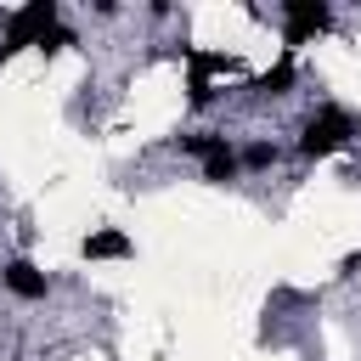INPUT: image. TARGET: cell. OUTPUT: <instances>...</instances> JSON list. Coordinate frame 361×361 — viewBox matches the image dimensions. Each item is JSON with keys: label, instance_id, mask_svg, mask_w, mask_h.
Wrapping results in <instances>:
<instances>
[{"label": "cell", "instance_id": "7a4b0ae2", "mask_svg": "<svg viewBox=\"0 0 361 361\" xmlns=\"http://www.w3.org/2000/svg\"><path fill=\"white\" fill-rule=\"evenodd\" d=\"M350 141V118L338 113V107H322L310 124H305V135H299V152L305 158H327V152H338Z\"/></svg>", "mask_w": 361, "mask_h": 361}, {"label": "cell", "instance_id": "9c48e42d", "mask_svg": "<svg viewBox=\"0 0 361 361\" xmlns=\"http://www.w3.org/2000/svg\"><path fill=\"white\" fill-rule=\"evenodd\" d=\"M237 164H248V169H271V164H276V147H271V141H254Z\"/></svg>", "mask_w": 361, "mask_h": 361}, {"label": "cell", "instance_id": "6da1fadb", "mask_svg": "<svg viewBox=\"0 0 361 361\" xmlns=\"http://www.w3.org/2000/svg\"><path fill=\"white\" fill-rule=\"evenodd\" d=\"M51 28H56V0H28L23 11H11L6 17V39H0V62L17 56L23 45H39Z\"/></svg>", "mask_w": 361, "mask_h": 361}, {"label": "cell", "instance_id": "5b68a950", "mask_svg": "<svg viewBox=\"0 0 361 361\" xmlns=\"http://www.w3.org/2000/svg\"><path fill=\"white\" fill-rule=\"evenodd\" d=\"M0 276H6V288H11L17 299H45V276H39V271H34L28 259H11V265H6Z\"/></svg>", "mask_w": 361, "mask_h": 361}, {"label": "cell", "instance_id": "8992f818", "mask_svg": "<svg viewBox=\"0 0 361 361\" xmlns=\"http://www.w3.org/2000/svg\"><path fill=\"white\" fill-rule=\"evenodd\" d=\"M203 180H214V186H226V180H237V152L220 141L209 158H203Z\"/></svg>", "mask_w": 361, "mask_h": 361}, {"label": "cell", "instance_id": "8fae6325", "mask_svg": "<svg viewBox=\"0 0 361 361\" xmlns=\"http://www.w3.org/2000/svg\"><path fill=\"white\" fill-rule=\"evenodd\" d=\"M62 45H73V34H68V28H62V23H56V28H51V34H45V39H39V51H62Z\"/></svg>", "mask_w": 361, "mask_h": 361}, {"label": "cell", "instance_id": "ba28073f", "mask_svg": "<svg viewBox=\"0 0 361 361\" xmlns=\"http://www.w3.org/2000/svg\"><path fill=\"white\" fill-rule=\"evenodd\" d=\"M220 141H226V135H214V130H192V135H180V152H197V158H209Z\"/></svg>", "mask_w": 361, "mask_h": 361}, {"label": "cell", "instance_id": "30bf717a", "mask_svg": "<svg viewBox=\"0 0 361 361\" xmlns=\"http://www.w3.org/2000/svg\"><path fill=\"white\" fill-rule=\"evenodd\" d=\"M186 96H192V107H209V102H214V85H209L203 73H192V85H186Z\"/></svg>", "mask_w": 361, "mask_h": 361}, {"label": "cell", "instance_id": "277c9868", "mask_svg": "<svg viewBox=\"0 0 361 361\" xmlns=\"http://www.w3.org/2000/svg\"><path fill=\"white\" fill-rule=\"evenodd\" d=\"M130 254H135V243L124 231H113V226H102V231L85 237V259H130Z\"/></svg>", "mask_w": 361, "mask_h": 361}, {"label": "cell", "instance_id": "3957f363", "mask_svg": "<svg viewBox=\"0 0 361 361\" xmlns=\"http://www.w3.org/2000/svg\"><path fill=\"white\" fill-rule=\"evenodd\" d=\"M333 23V11L322 6V0H288V45H305L316 28H327Z\"/></svg>", "mask_w": 361, "mask_h": 361}, {"label": "cell", "instance_id": "52a82bcc", "mask_svg": "<svg viewBox=\"0 0 361 361\" xmlns=\"http://www.w3.org/2000/svg\"><path fill=\"white\" fill-rule=\"evenodd\" d=\"M288 85H293V62H276L271 73H259V96H288Z\"/></svg>", "mask_w": 361, "mask_h": 361}]
</instances>
